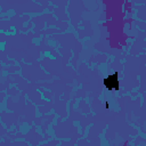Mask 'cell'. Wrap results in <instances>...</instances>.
Segmentation results:
<instances>
[{
    "instance_id": "obj_1",
    "label": "cell",
    "mask_w": 146,
    "mask_h": 146,
    "mask_svg": "<svg viewBox=\"0 0 146 146\" xmlns=\"http://www.w3.org/2000/svg\"><path fill=\"white\" fill-rule=\"evenodd\" d=\"M104 84L107 89L113 90L117 88V73H113L112 75H108L105 80H104Z\"/></svg>"
}]
</instances>
